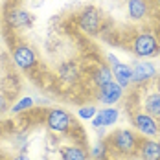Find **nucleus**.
<instances>
[{"mask_svg": "<svg viewBox=\"0 0 160 160\" xmlns=\"http://www.w3.org/2000/svg\"><path fill=\"white\" fill-rule=\"evenodd\" d=\"M149 6L145 0H127V15L132 20H142L147 17Z\"/></svg>", "mask_w": 160, "mask_h": 160, "instance_id": "nucleus-12", "label": "nucleus"}, {"mask_svg": "<svg viewBox=\"0 0 160 160\" xmlns=\"http://www.w3.org/2000/svg\"><path fill=\"white\" fill-rule=\"evenodd\" d=\"M96 112H98V109L94 105H85V107H81L78 111V118H81V120H92L96 116Z\"/></svg>", "mask_w": 160, "mask_h": 160, "instance_id": "nucleus-19", "label": "nucleus"}, {"mask_svg": "<svg viewBox=\"0 0 160 160\" xmlns=\"http://www.w3.org/2000/svg\"><path fill=\"white\" fill-rule=\"evenodd\" d=\"M46 127L55 134H64L72 127V116L63 109H52L46 114Z\"/></svg>", "mask_w": 160, "mask_h": 160, "instance_id": "nucleus-3", "label": "nucleus"}, {"mask_svg": "<svg viewBox=\"0 0 160 160\" xmlns=\"http://www.w3.org/2000/svg\"><path fill=\"white\" fill-rule=\"evenodd\" d=\"M134 127L138 129L144 136H157L158 134V123H157V120L151 116V114H147V112H138V114H134Z\"/></svg>", "mask_w": 160, "mask_h": 160, "instance_id": "nucleus-8", "label": "nucleus"}, {"mask_svg": "<svg viewBox=\"0 0 160 160\" xmlns=\"http://www.w3.org/2000/svg\"><path fill=\"white\" fill-rule=\"evenodd\" d=\"M112 76H114V81L122 87V88H127L131 85V66L122 61L112 64Z\"/></svg>", "mask_w": 160, "mask_h": 160, "instance_id": "nucleus-11", "label": "nucleus"}, {"mask_svg": "<svg viewBox=\"0 0 160 160\" xmlns=\"http://www.w3.org/2000/svg\"><path fill=\"white\" fill-rule=\"evenodd\" d=\"M6 111H8V98H6V94L0 92V114H4Z\"/></svg>", "mask_w": 160, "mask_h": 160, "instance_id": "nucleus-21", "label": "nucleus"}, {"mask_svg": "<svg viewBox=\"0 0 160 160\" xmlns=\"http://www.w3.org/2000/svg\"><path fill=\"white\" fill-rule=\"evenodd\" d=\"M132 52L136 57H153L158 52V41L155 39L153 33H140L132 41Z\"/></svg>", "mask_w": 160, "mask_h": 160, "instance_id": "nucleus-2", "label": "nucleus"}, {"mask_svg": "<svg viewBox=\"0 0 160 160\" xmlns=\"http://www.w3.org/2000/svg\"><path fill=\"white\" fill-rule=\"evenodd\" d=\"M140 157L142 160H160V142L157 140L140 142Z\"/></svg>", "mask_w": 160, "mask_h": 160, "instance_id": "nucleus-13", "label": "nucleus"}, {"mask_svg": "<svg viewBox=\"0 0 160 160\" xmlns=\"http://www.w3.org/2000/svg\"><path fill=\"white\" fill-rule=\"evenodd\" d=\"M157 83H158V87H155V90L145 92L144 103H142L144 112L151 114L153 118H160V81H157Z\"/></svg>", "mask_w": 160, "mask_h": 160, "instance_id": "nucleus-10", "label": "nucleus"}, {"mask_svg": "<svg viewBox=\"0 0 160 160\" xmlns=\"http://www.w3.org/2000/svg\"><path fill=\"white\" fill-rule=\"evenodd\" d=\"M32 107H33V98L26 96V98H20L17 103L11 105V112H13V114H18V112L28 111V109H32Z\"/></svg>", "mask_w": 160, "mask_h": 160, "instance_id": "nucleus-18", "label": "nucleus"}, {"mask_svg": "<svg viewBox=\"0 0 160 160\" xmlns=\"http://www.w3.org/2000/svg\"><path fill=\"white\" fill-rule=\"evenodd\" d=\"M92 79H94V85H96V87H103V85H107V83H112V81H114L112 68H109L107 64H99L96 68V72L92 74Z\"/></svg>", "mask_w": 160, "mask_h": 160, "instance_id": "nucleus-17", "label": "nucleus"}, {"mask_svg": "<svg viewBox=\"0 0 160 160\" xmlns=\"http://www.w3.org/2000/svg\"><path fill=\"white\" fill-rule=\"evenodd\" d=\"M59 78L66 83H76L78 78H79V70L74 61H64L61 66H59Z\"/></svg>", "mask_w": 160, "mask_h": 160, "instance_id": "nucleus-16", "label": "nucleus"}, {"mask_svg": "<svg viewBox=\"0 0 160 160\" xmlns=\"http://www.w3.org/2000/svg\"><path fill=\"white\" fill-rule=\"evenodd\" d=\"M11 160H32V158H30L26 153H18V155H15V157H13Z\"/></svg>", "mask_w": 160, "mask_h": 160, "instance_id": "nucleus-22", "label": "nucleus"}, {"mask_svg": "<svg viewBox=\"0 0 160 160\" xmlns=\"http://www.w3.org/2000/svg\"><path fill=\"white\" fill-rule=\"evenodd\" d=\"M151 79H157V68L151 61H140L131 68V83L142 85L149 83Z\"/></svg>", "mask_w": 160, "mask_h": 160, "instance_id": "nucleus-6", "label": "nucleus"}, {"mask_svg": "<svg viewBox=\"0 0 160 160\" xmlns=\"http://www.w3.org/2000/svg\"><path fill=\"white\" fill-rule=\"evenodd\" d=\"M157 6H158V9H160V0H157Z\"/></svg>", "mask_w": 160, "mask_h": 160, "instance_id": "nucleus-23", "label": "nucleus"}, {"mask_svg": "<svg viewBox=\"0 0 160 160\" xmlns=\"http://www.w3.org/2000/svg\"><path fill=\"white\" fill-rule=\"evenodd\" d=\"M61 160H88V153L79 145H63L59 149Z\"/></svg>", "mask_w": 160, "mask_h": 160, "instance_id": "nucleus-14", "label": "nucleus"}, {"mask_svg": "<svg viewBox=\"0 0 160 160\" xmlns=\"http://www.w3.org/2000/svg\"><path fill=\"white\" fill-rule=\"evenodd\" d=\"M42 160H48V158H42Z\"/></svg>", "mask_w": 160, "mask_h": 160, "instance_id": "nucleus-24", "label": "nucleus"}, {"mask_svg": "<svg viewBox=\"0 0 160 160\" xmlns=\"http://www.w3.org/2000/svg\"><path fill=\"white\" fill-rule=\"evenodd\" d=\"M123 96V88L116 83V81H112V83H107V85H103V87H98V99H99V103H103L105 107H111L114 103H118L120 99Z\"/></svg>", "mask_w": 160, "mask_h": 160, "instance_id": "nucleus-7", "label": "nucleus"}, {"mask_svg": "<svg viewBox=\"0 0 160 160\" xmlns=\"http://www.w3.org/2000/svg\"><path fill=\"white\" fill-rule=\"evenodd\" d=\"M111 145L118 151V153H123V155H129V153H134L136 147H138V138L132 131H127V129H122V131H116L111 136Z\"/></svg>", "mask_w": 160, "mask_h": 160, "instance_id": "nucleus-1", "label": "nucleus"}, {"mask_svg": "<svg viewBox=\"0 0 160 160\" xmlns=\"http://www.w3.org/2000/svg\"><path fill=\"white\" fill-rule=\"evenodd\" d=\"M79 30L83 33H88V35H96L99 32V26H101V15L96 8H85L79 15Z\"/></svg>", "mask_w": 160, "mask_h": 160, "instance_id": "nucleus-4", "label": "nucleus"}, {"mask_svg": "<svg viewBox=\"0 0 160 160\" xmlns=\"http://www.w3.org/2000/svg\"><path fill=\"white\" fill-rule=\"evenodd\" d=\"M32 20H33L32 15H30L28 11H24V9H13V11H9V15H8V22H9V26H13V28L30 26Z\"/></svg>", "mask_w": 160, "mask_h": 160, "instance_id": "nucleus-15", "label": "nucleus"}, {"mask_svg": "<svg viewBox=\"0 0 160 160\" xmlns=\"http://www.w3.org/2000/svg\"><path fill=\"white\" fill-rule=\"evenodd\" d=\"M120 118V112L118 109L114 107H103L101 111L96 112V116L90 120L92 122V127L98 129V127H109V125H114Z\"/></svg>", "mask_w": 160, "mask_h": 160, "instance_id": "nucleus-9", "label": "nucleus"}, {"mask_svg": "<svg viewBox=\"0 0 160 160\" xmlns=\"http://www.w3.org/2000/svg\"><path fill=\"white\" fill-rule=\"evenodd\" d=\"M11 57H13V63L20 70H32L33 66L37 64V53H35V50L30 44H18V46H15Z\"/></svg>", "mask_w": 160, "mask_h": 160, "instance_id": "nucleus-5", "label": "nucleus"}, {"mask_svg": "<svg viewBox=\"0 0 160 160\" xmlns=\"http://www.w3.org/2000/svg\"><path fill=\"white\" fill-rule=\"evenodd\" d=\"M90 155H92L94 160H103L105 157H107V147H105V144H96L94 147H92Z\"/></svg>", "mask_w": 160, "mask_h": 160, "instance_id": "nucleus-20", "label": "nucleus"}]
</instances>
